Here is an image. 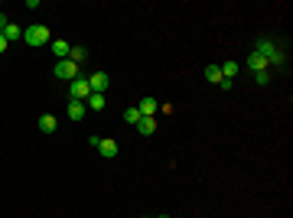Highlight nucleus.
Segmentation results:
<instances>
[{"label":"nucleus","instance_id":"obj_1","mask_svg":"<svg viewBox=\"0 0 293 218\" xmlns=\"http://www.w3.org/2000/svg\"><path fill=\"white\" fill-rule=\"evenodd\" d=\"M49 39H52V33H49V26H43V23H33V26L23 30V43L26 46H46Z\"/></svg>","mask_w":293,"mask_h":218},{"label":"nucleus","instance_id":"obj_2","mask_svg":"<svg viewBox=\"0 0 293 218\" xmlns=\"http://www.w3.org/2000/svg\"><path fill=\"white\" fill-rule=\"evenodd\" d=\"M52 75L62 78V82H75V78H78V62H72V59H62V62H55Z\"/></svg>","mask_w":293,"mask_h":218},{"label":"nucleus","instance_id":"obj_3","mask_svg":"<svg viewBox=\"0 0 293 218\" xmlns=\"http://www.w3.org/2000/svg\"><path fill=\"white\" fill-rule=\"evenodd\" d=\"M69 94H72V101H88V94H92V85H88V78H85V75H78L75 82H69Z\"/></svg>","mask_w":293,"mask_h":218},{"label":"nucleus","instance_id":"obj_4","mask_svg":"<svg viewBox=\"0 0 293 218\" xmlns=\"http://www.w3.org/2000/svg\"><path fill=\"white\" fill-rule=\"evenodd\" d=\"M88 85H92L95 94H104V88H108V75H104V72H92V75H88Z\"/></svg>","mask_w":293,"mask_h":218},{"label":"nucleus","instance_id":"obj_5","mask_svg":"<svg viewBox=\"0 0 293 218\" xmlns=\"http://www.w3.org/2000/svg\"><path fill=\"white\" fill-rule=\"evenodd\" d=\"M98 153L104 156V160H114V156H117V140H108V137L98 140Z\"/></svg>","mask_w":293,"mask_h":218},{"label":"nucleus","instance_id":"obj_6","mask_svg":"<svg viewBox=\"0 0 293 218\" xmlns=\"http://www.w3.org/2000/svg\"><path fill=\"white\" fill-rule=\"evenodd\" d=\"M69 52H72V46L65 43V39H52V55L59 59V62H62V59H69Z\"/></svg>","mask_w":293,"mask_h":218},{"label":"nucleus","instance_id":"obj_7","mask_svg":"<svg viewBox=\"0 0 293 218\" xmlns=\"http://www.w3.org/2000/svg\"><path fill=\"white\" fill-rule=\"evenodd\" d=\"M39 131H43V133H55V131H59V121H55L52 114H43V117H39Z\"/></svg>","mask_w":293,"mask_h":218},{"label":"nucleus","instance_id":"obj_8","mask_svg":"<svg viewBox=\"0 0 293 218\" xmlns=\"http://www.w3.org/2000/svg\"><path fill=\"white\" fill-rule=\"evenodd\" d=\"M137 131L144 133V137L156 133V117H140V121H137Z\"/></svg>","mask_w":293,"mask_h":218},{"label":"nucleus","instance_id":"obj_9","mask_svg":"<svg viewBox=\"0 0 293 218\" xmlns=\"http://www.w3.org/2000/svg\"><path fill=\"white\" fill-rule=\"evenodd\" d=\"M140 114L144 117H156V98H140Z\"/></svg>","mask_w":293,"mask_h":218},{"label":"nucleus","instance_id":"obj_10","mask_svg":"<svg viewBox=\"0 0 293 218\" xmlns=\"http://www.w3.org/2000/svg\"><path fill=\"white\" fill-rule=\"evenodd\" d=\"M85 114H88L85 101H69V117H72V121H82Z\"/></svg>","mask_w":293,"mask_h":218},{"label":"nucleus","instance_id":"obj_11","mask_svg":"<svg viewBox=\"0 0 293 218\" xmlns=\"http://www.w3.org/2000/svg\"><path fill=\"white\" fill-rule=\"evenodd\" d=\"M247 65H251V69H254V72H264V69H267V59H264V55L261 52H251V59H247Z\"/></svg>","mask_w":293,"mask_h":218},{"label":"nucleus","instance_id":"obj_12","mask_svg":"<svg viewBox=\"0 0 293 218\" xmlns=\"http://www.w3.org/2000/svg\"><path fill=\"white\" fill-rule=\"evenodd\" d=\"M85 108L88 111H101V108H104V94H88V101H85Z\"/></svg>","mask_w":293,"mask_h":218},{"label":"nucleus","instance_id":"obj_13","mask_svg":"<svg viewBox=\"0 0 293 218\" xmlns=\"http://www.w3.org/2000/svg\"><path fill=\"white\" fill-rule=\"evenodd\" d=\"M0 36L7 39V43H13V39H23V30H20V26H16V23H10V26H7V30L0 33Z\"/></svg>","mask_w":293,"mask_h":218},{"label":"nucleus","instance_id":"obj_14","mask_svg":"<svg viewBox=\"0 0 293 218\" xmlns=\"http://www.w3.org/2000/svg\"><path fill=\"white\" fill-rule=\"evenodd\" d=\"M140 117H144V114H140V108H127V111H124V124H134V127H137Z\"/></svg>","mask_w":293,"mask_h":218},{"label":"nucleus","instance_id":"obj_15","mask_svg":"<svg viewBox=\"0 0 293 218\" xmlns=\"http://www.w3.org/2000/svg\"><path fill=\"white\" fill-rule=\"evenodd\" d=\"M205 78L212 82V85H218V82H222V69H218V65H208V69H205Z\"/></svg>","mask_w":293,"mask_h":218},{"label":"nucleus","instance_id":"obj_16","mask_svg":"<svg viewBox=\"0 0 293 218\" xmlns=\"http://www.w3.org/2000/svg\"><path fill=\"white\" fill-rule=\"evenodd\" d=\"M222 69V78H235L238 75V62H225V65H218Z\"/></svg>","mask_w":293,"mask_h":218},{"label":"nucleus","instance_id":"obj_17","mask_svg":"<svg viewBox=\"0 0 293 218\" xmlns=\"http://www.w3.org/2000/svg\"><path fill=\"white\" fill-rule=\"evenodd\" d=\"M85 49H82V46H72V52H69V59H72V62H78V65H82V62H85Z\"/></svg>","mask_w":293,"mask_h":218},{"label":"nucleus","instance_id":"obj_18","mask_svg":"<svg viewBox=\"0 0 293 218\" xmlns=\"http://www.w3.org/2000/svg\"><path fill=\"white\" fill-rule=\"evenodd\" d=\"M267 78H270L267 72H254V82H257V85H267Z\"/></svg>","mask_w":293,"mask_h":218},{"label":"nucleus","instance_id":"obj_19","mask_svg":"<svg viewBox=\"0 0 293 218\" xmlns=\"http://www.w3.org/2000/svg\"><path fill=\"white\" fill-rule=\"evenodd\" d=\"M7 26H10V20H7V13H3V10H0V33L7 30Z\"/></svg>","mask_w":293,"mask_h":218},{"label":"nucleus","instance_id":"obj_20","mask_svg":"<svg viewBox=\"0 0 293 218\" xmlns=\"http://www.w3.org/2000/svg\"><path fill=\"white\" fill-rule=\"evenodd\" d=\"M7 46H10V43H7V39H3V36H0V55L7 52Z\"/></svg>","mask_w":293,"mask_h":218}]
</instances>
